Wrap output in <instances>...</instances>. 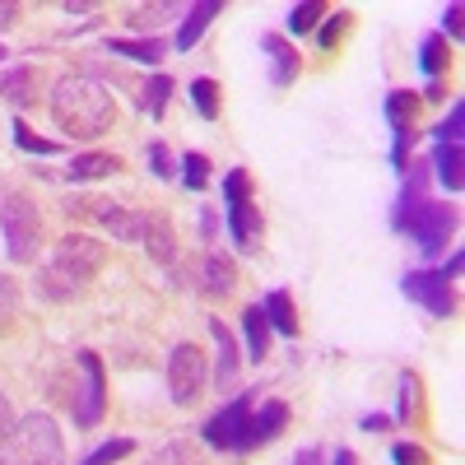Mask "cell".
Returning <instances> with one entry per match:
<instances>
[{
    "instance_id": "cell-1",
    "label": "cell",
    "mask_w": 465,
    "mask_h": 465,
    "mask_svg": "<svg viewBox=\"0 0 465 465\" xmlns=\"http://www.w3.org/2000/svg\"><path fill=\"white\" fill-rule=\"evenodd\" d=\"M47 107H52V122L74 135V140H94V135H107L112 122H116V98L112 89L89 70H65L61 80L52 84L47 94Z\"/></svg>"
},
{
    "instance_id": "cell-2",
    "label": "cell",
    "mask_w": 465,
    "mask_h": 465,
    "mask_svg": "<svg viewBox=\"0 0 465 465\" xmlns=\"http://www.w3.org/2000/svg\"><path fill=\"white\" fill-rule=\"evenodd\" d=\"M103 261H107V242L89 238V232H65V238L47 252V261L37 265V293L47 302L80 298L103 270Z\"/></svg>"
},
{
    "instance_id": "cell-3",
    "label": "cell",
    "mask_w": 465,
    "mask_h": 465,
    "mask_svg": "<svg viewBox=\"0 0 465 465\" xmlns=\"http://www.w3.org/2000/svg\"><path fill=\"white\" fill-rule=\"evenodd\" d=\"M0 465H65V438L56 419L43 410L15 419L5 447H0Z\"/></svg>"
},
{
    "instance_id": "cell-4",
    "label": "cell",
    "mask_w": 465,
    "mask_h": 465,
    "mask_svg": "<svg viewBox=\"0 0 465 465\" xmlns=\"http://www.w3.org/2000/svg\"><path fill=\"white\" fill-rule=\"evenodd\" d=\"M0 238H5V256L15 265L37 261V247H43V214H37L28 191H5V196H0Z\"/></svg>"
},
{
    "instance_id": "cell-5",
    "label": "cell",
    "mask_w": 465,
    "mask_h": 465,
    "mask_svg": "<svg viewBox=\"0 0 465 465\" xmlns=\"http://www.w3.org/2000/svg\"><path fill=\"white\" fill-rule=\"evenodd\" d=\"M223 219H228L232 247H238V252H261L265 219H261V205L252 201V177H247V168H228V173H223Z\"/></svg>"
},
{
    "instance_id": "cell-6",
    "label": "cell",
    "mask_w": 465,
    "mask_h": 465,
    "mask_svg": "<svg viewBox=\"0 0 465 465\" xmlns=\"http://www.w3.org/2000/svg\"><path fill=\"white\" fill-rule=\"evenodd\" d=\"M456 223H460V214H456V205H438V201H423L419 210H410L401 223H396V232H405V238L423 252V256H442L447 252V242L456 238Z\"/></svg>"
},
{
    "instance_id": "cell-7",
    "label": "cell",
    "mask_w": 465,
    "mask_h": 465,
    "mask_svg": "<svg viewBox=\"0 0 465 465\" xmlns=\"http://www.w3.org/2000/svg\"><path fill=\"white\" fill-rule=\"evenodd\" d=\"M460 275V252H451V261L442 270H410V275L401 280L405 298H414L423 312H429L433 322H447L456 312V293H451V280Z\"/></svg>"
},
{
    "instance_id": "cell-8",
    "label": "cell",
    "mask_w": 465,
    "mask_h": 465,
    "mask_svg": "<svg viewBox=\"0 0 465 465\" xmlns=\"http://www.w3.org/2000/svg\"><path fill=\"white\" fill-rule=\"evenodd\" d=\"M205 381H210V363L201 354V344L196 340L173 344V354H168V396H173V405H182V410L196 405Z\"/></svg>"
},
{
    "instance_id": "cell-9",
    "label": "cell",
    "mask_w": 465,
    "mask_h": 465,
    "mask_svg": "<svg viewBox=\"0 0 465 465\" xmlns=\"http://www.w3.org/2000/svg\"><path fill=\"white\" fill-rule=\"evenodd\" d=\"M74 368L84 372L80 391H74V401H70L74 429H98L103 414H107V377H103V359L94 354V349H80V354H74Z\"/></svg>"
},
{
    "instance_id": "cell-10",
    "label": "cell",
    "mask_w": 465,
    "mask_h": 465,
    "mask_svg": "<svg viewBox=\"0 0 465 465\" xmlns=\"http://www.w3.org/2000/svg\"><path fill=\"white\" fill-rule=\"evenodd\" d=\"M65 214H70V219H94L98 228L112 232L116 242H144V228H149V214L126 210V205H112V201H94V196L70 201Z\"/></svg>"
},
{
    "instance_id": "cell-11",
    "label": "cell",
    "mask_w": 465,
    "mask_h": 465,
    "mask_svg": "<svg viewBox=\"0 0 465 465\" xmlns=\"http://www.w3.org/2000/svg\"><path fill=\"white\" fill-rule=\"evenodd\" d=\"M252 405H256L252 391L232 396L228 405H219V410L201 423L205 447H214V451H238V456H242V433H247V414H252Z\"/></svg>"
},
{
    "instance_id": "cell-12",
    "label": "cell",
    "mask_w": 465,
    "mask_h": 465,
    "mask_svg": "<svg viewBox=\"0 0 465 465\" xmlns=\"http://www.w3.org/2000/svg\"><path fill=\"white\" fill-rule=\"evenodd\" d=\"M186 270H191V280H196V289L205 298H228L232 284H238V265H232V256H223L219 247H205V256Z\"/></svg>"
},
{
    "instance_id": "cell-13",
    "label": "cell",
    "mask_w": 465,
    "mask_h": 465,
    "mask_svg": "<svg viewBox=\"0 0 465 465\" xmlns=\"http://www.w3.org/2000/svg\"><path fill=\"white\" fill-rule=\"evenodd\" d=\"M289 429V405L284 401H261L247 414V433H242V451H256L265 442H275Z\"/></svg>"
},
{
    "instance_id": "cell-14",
    "label": "cell",
    "mask_w": 465,
    "mask_h": 465,
    "mask_svg": "<svg viewBox=\"0 0 465 465\" xmlns=\"http://www.w3.org/2000/svg\"><path fill=\"white\" fill-rule=\"evenodd\" d=\"M261 52L270 56V84L289 89L298 80V52L284 33H261Z\"/></svg>"
},
{
    "instance_id": "cell-15",
    "label": "cell",
    "mask_w": 465,
    "mask_h": 465,
    "mask_svg": "<svg viewBox=\"0 0 465 465\" xmlns=\"http://www.w3.org/2000/svg\"><path fill=\"white\" fill-rule=\"evenodd\" d=\"M219 15H223V0H196V5H186V19H182V28H177V52L196 47L201 33H205Z\"/></svg>"
},
{
    "instance_id": "cell-16",
    "label": "cell",
    "mask_w": 465,
    "mask_h": 465,
    "mask_svg": "<svg viewBox=\"0 0 465 465\" xmlns=\"http://www.w3.org/2000/svg\"><path fill=\"white\" fill-rule=\"evenodd\" d=\"M210 335H214V381L219 391L238 377V335H232L219 317H210Z\"/></svg>"
},
{
    "instance_id": "cell-17",
    "label": "cell",
    "mask_w": 465,
    "mask_h": 465,
    "mask_svg": "<svg viewBox=\"0 0 465 465\" xmlns=\"http://www.w3.org/2000/svg\"><path fill=\"white\" fill-rule=\"evenodd\" d=\"M159 265H177V232L168 223V214H149V228H144V242H140Z\"/></svg>"
},
{
    "instance_id": "cell-18",
    "label": "cell",
    "mask_w": 465,
    "mask_h": 465,
    "mask_svg": "<svg viewBox=\"0 0 465 465\" xmlns=\"http://www.w3.org/2000/svg\"><path fill=\"white\" fill-rule=\"evenodd\" d=\"M33 98H37V70L33 65H10L5 74H0V103L28 107Z\"/></svg>"
},
{
    "instance_id": "cell-19",
    "label": "cell",
    "mask_w": 465,
    "mask_h": 465,
    "mask_svg": "<svg viewBox=\"0 0 465 465\" xmlns=\"http://www.w3.org/2000/svg\"><path fill=\"white\" fill-rule=\"evenodd\" d=\"M405 182H401V201H396V210H391V228L410 214V210H419L423 201V191H429V163H410V173H401Z\"/></svg>"
},
{
    "instance_id": "cell-20",
    "label": "cell",
    "mask_w": 465,
    "mask_h": 465,
    "mask_svg": "<svg viewBox=\"0 0 465 465\" xmlns=\"http://www.w3.org/2000/svg\"><path fill=\"white\" fill-rule=\"evenodd\" d=\"M270 322H265V312H261V302H247L242 307V340H247V359L252 363H261L265 354H270Z\"/></svg>"
},
{
    "instance_id": "cell-21",
    "label": "cell",
    "mask_w": 465,
    "mask_h": 465,
    "mask_svg": "<svg viewBox=\"0 0 465 465\" xmlns=\"http://www.w3.org/2000/svg\"><path fill=\"white\" fill-rule=\"evenodd\" d=\"M112 173H122V159L116 153H80L70 168H65V182H103V177H112Z\"/></svg>"
},
{
    "instance_id": "cell-22",
    "label": "cell",
    "mask_w": 465,
    "mask_h": 465,
    "mask_svg": "<svg viewBox=\"0 0 465 465\" xmlns=\"http://www.w3.org/2000/svg\"><path fill=\"white\" fill-rule=\"evenodd\" d=\"M107 52L112 56H126V61L159 65L163 61V37H107Z\"/></svg>"
},
{
    "instance_id": "cell-23",
    "label": "cell",
    "mask_w": 465,
    "mask_h": 465,
    "mask_svg": "<svg viewBox=\"0 0 465 465\" xmlns=\"http://www.w3.org/2000/svg\"><path fill=\"white\" fill-rule=\"evenodd\" d=\"M261 312H265L270 331H280L284 340H293V335H298V317H293V298H289L284 289H275V293H265V302H261Z\"/></svg>"
},
{
    "instance_id": "cell-24",
    "label": "cell",
    "mask_w": 465,
    "mask_h": 465,
    "mask_svg": "<svg viewBox=\"0 0 465 465\" xmlns=\"http://www.w3.org/2000/svg\"><path fill=\"white\" fill-rule=\"evenodd\" d=\"M429 168H433L429 177H438V182L451 191V196H456V191H460V144H438Z\"/></svg>"
},
{
    "instance_id": "cell-25",
    "label": "cell",
    "mask_w": 465,
    "mask_h": 465,
    "mask_svg": "<svg viewBox=\"0 0 465 465\" xmlns=\"http://www.w3.org/2000/svg\"><path fill=\"white\" fill-rule=\"evenodd\" d=\"M419 70L429 74V84L442 80V70H447V37H442V33H429V37L419 43Z\"/></svg>"
},
{
    "instance_id": "cell-26",
    "label": "cell",
    "mask_w": 465,
    "mask_h": 465,
    "mask_svg": "<svg viewBox=\"0 0 465 465\" xmlns=\"http://www.w3.org/2000/svg\"><path fill=\"white\" fill-rule=\"evenodd\" d=\"M396 391H401V401H396V423H414L419 419V405H423V396H419V372H401V381H396Z\"/></svg>"
},
{
    "instance_id": "cell-27",
    "label": "cell",
    "mask_w": 465,
    "mask_h": 465,
    "mask_svg": "<svg viewBox=\"0 0 465 465\" xmlns=\"http://www.w3.org/2000/svg\"><path fill=\"white\" fill-rule=\"evenodd\" d=\"M168 98H173V80H168V74H153V80L144 84V98H140V107L153 116V122H159V116L168 112Z\"/></svg>"
},
{
    "instance_id": "cell-28",
    "label": "cell",
    "mask_w": 465,
    "mask_h": 465,
    "mask_svg": "<svg viewBox=\"0 0 465 465\" xmlns=\"http://www.w3.org/2000/svg\"><path fill=\"white\" fill-rule=\"evenodd\" d=\"M182 182H186V191H205L210 186V159L201 149H191V153H182Z\"/></svg>"
},
{
    "instance_id": "cell-29",
    "label": "cell",
    "mask_w": 465,
    "mask_h": 465,
    "mask_svg": "<svg viewBox=\"0 0 465 465\" xmlns=\"http://www.w3.org/2000/svg\"><path fill=\"white\" fill-rule=\"evenodd\" d=\"M149 465H201V451L191 447L186 438H173V442H163L159 451H153Z\"/></svg>"
},
{
    "instance_id": "cell-30",
    "label": "cell",
    "mask_w": 465,
    "mask_h": 465,
    "mask_svg": "<svg viewBox=\"0 0 465 465\" xmlns=\"http://www.w3.org/2000/svg\"><path fill=\"white\" fill-rule=\"evenodd\" d=\"M186 94H191V103H196V112L205 116V122H214V116H219V84L201 74V80H191Z\"/></svg>"
},
{
    "instance_id": "cell-31",
    "label": "cell",
    "mask_w": 465,
    "mask_h": 465,
    "mask_svg": "<svg viewBox=\"0 0 465 465\" xmlns=\"http://www.w3.org/2000/svg\"><path fill=\"white\" fill-rule=\"evenodd\" d=\"M414 107H419L414 94L391 89V94H386V122H391V126H410V122H414Z\"/></svg>"
},
{
    "instance_id": "cell-32",
    "label": "cell",
    "mask_w": 465,
    "mask_h": 465,
    "mask_svg": "<svg viewBox=\"0 0 465 465\" xmlns=\"http://www.w3.org/2000/svg\"><path fill=\"white\" fill-rule=\"evenodd\" d=\"M322 19H326V5H322V0H307V5H293V10H289V33H298V37H302V33H312Z\"/></svg>"
},
{
    "instance_id": "cell-33",
    "label": "cell",
    "mask_w": 465,
    "mask_h": 465,
    "mask_svg": "<svg viewBox=\"0 0 465 465\" xmlns=\"http://www.w3.org/2000/svg\"><path fill=\"white\" fill-rule=\"evenodd\" d=\"M135 451V442L131 438H112V442H103V447H94L80 465H116V460H126Z\"/></svg>"
},
{
    "instance_id": "cell-34",
    "label": "cell",
    "mask_w": 465,
    "mask_h": 465,
    "mask_svg": "<svg viewBox=\"0 0 465 465\" xmlns=\"http://www.w3.org/2000/svg\"><path fill=\"white\" fill-rule=\"evenodd\" d=\"M19 307H24V298H19V284H15L10 275H0V331H10V326H15Z\"/></svg>"
},
{
    "instance_id": "cell-35",
    "label": "cell",
    "mask_w": 465,
    "mask_h": 465,
    "mask_svg": "<svg viewBox=\"0 0 465 465\" xmlns=\"http://www.w3.org/2000/svg\"><path fill=\"white\" fill-rule=\"evenodd\" d=\"M173 15H186L182 5H140V10H131V24L140 28V33H149V28H159L163 19H173Z\"/></svg>"
},
{
    "instance_id": "cell-36",
    "label": "cell",
    "mask_w": 465,
    "mask_h": 465,
    "mask_svg": "<svg viewBox=\"0 0 465 465\" xmlns=\"http://www.w3.org/2000/svg\"><path fill=\"white\" fill-rule=\"evenodd\" d=\"M460 126H465V103H451V112L433 126V140L438 144H460Z\"/></svg>"
},
{
    "instance_id": "cell-37",
    "label": "cell",
    "mask_w": 465,
    "mask_h": 465,
    "mask_svg": "<svg viewBox=\"0 0 465 465\" xmlns=\"http://www.w3.org/2000/svg\"><path fill=\"white\" fill-rule=\"evenodd\" d=\"M344 28H349V10H335V15H326V24L317 28V47L322 52H331L340 37H344Z\"/></svg>"
},
{
    "instance_id": "cell-38",
    "label": "cell",
    "mask_w": 465,
    "mask_h": 465,
    "mask_svg": "<svg viewBox=\"0 0 465 465\" xmlns=\"http://www.w3.org/2000/svg\"><path fill=\"white\" fill-rule=\"evenodd\" d=\"M410 144H414V122H410V126H391V168H396V173H405Z\"/></svg>"
},
{
    "instance_id": "cell-39",
    "label": "cell",
    "mask_w": 465,
    "mask_h": 465,
    "mask_svg": "<svg viewBox=\"0 0 465 465\" xmlns=\"http://www.w3.org/2000/svg\"><path fill=\"white\" fill-rule=\"evenodd\" d=\"M10 131H15V144H19L24 153H43V159H47V153H56V144H52V140H43V135H33V131H28L24 122H15Z\"/></svg>"
},
{
    "instance_id": "cell-40",
    "label": "cell",
    "mask_w": 465,
    "mask_h": 465,
    "mask_svg": "<svg viewBox=\"0 0 465 465\" xmlns=\"http://www.w3.org/2000/svg\"><path fill=\"white\" fill-rule=\"evenodd\" d=\"M144 159H149V173L159 177V182H168V177H173V153H168V144H163V140H153Z\"/></svg>"
},
{
    "instance_id": "cell-41",
    "label": "cell",
    "mask_w": 465,
    "mask_h": 465,
    "mask_svg": "<svg viewBox=\"0 0 465 465\" xmlns=\"http://www.w3.org/2000/svg\"><path fill=\"white\" fill-rule=\"evenodd\" d=\"M391 460L396 465H429V451H423L419 442H396L391 447Z\"/></svg>"
},
{
    "instance_id": "cell-42",
    "label": "cell",
    "mask_w": 465,
    "mask_h": 465,
    "mask_svg": "<svg viewBox=\"0 0 465 465\" xmlns=\"http://www.w3.org/2000/svg\"><path fill=\"white\" fill-rule=\"evenodd\" d=\"M15 405H10V396L5 391H0V447H5V438H10V429H15Z\"/></svg>"
},
{
    "instance_id": "cell-43",
    "label": "cell",
    "mask_w": 465,
    "mask_h": 465,
    "mask_svg": "<svg viewBox=\"0 0 465 465\" xmlns=\"http://www.w3.org/2000/svg\"><path fill=\"white\" fill-rule=\"evenodd\" d=\"M442 37H451V43L460 37V5H447L442 10Z\"/></svg>"
},
{
    "instance_id": "cell-44",
    "label": "cell",
    "mask_w": 465,
    "mask_h": 465,
    "mask_svg": "<svg viewBox=\"0 0 465 465\" xmlns=\"http://www.w3.org/2000/svg\"><path fill=\"white\" fill-rule=\"evenodd\" d=\"M214 232H219V214L205 205V214H201V238H205V242H214Z\"/></svg>"
},
{
    "instance_id": "cell-45",
    "label": "cell",
    "mask_w": 465,
    "mask_h": 465,
    "mask_svg": "<svg viewBox=\"0 0 465 465\" xmlns=\"http://www.w3.org/2000/svg\"><path fill=\"white\" fill-rule=\"evenodd\" d=\"M322 460H326V451H322V447H302V451L293 456V465H322Z\"/></svg>"
},
{
    "instance_id": "cell-46",
    "label": "cell",
    "mask_w": 465,
    "mask_h": 465,
    "mask_svg": "<svg viewBox=\"0 0 465 465\" xmlns=\"http://www.w3.org/2000/svg\"><path fill=\"white\" fill-rule=\"evenodd\" d=\"M386 423H391V419H386V414H363V423H359V429H363V433H381Z\"/></svg>"
},
{
    "instance_id": "cell-47",
    "label": "cell",
    "mask_w": 465,
    "mask_h": 465,
    "mask_svg": "<svg viewBox=\"0 0 465 465\" xmlns=\"http://www.w3.org/2000/svg\"><path fill=\"white\" fill-rule=\"evenodd\" d=\"M331 465H359V456L349 451V447H335V456H331Z\"/></svg>"
},
{
    "instance_id": "cell-48",
    "label": "cell",
    "mask_w": 465,
    "mask_h": 465,
    "mask_svg": "<svg viewBox=\"0 0 465 465\" xmlns=\"http://www.w3.org/2000/svg\"><path fill=\"white\" fill-rule=\"evenodd\" d=\"M15 19H19V5H0V33H5Z\"/></svg>"
},
{
    "instance_id": "cell-49",
    "label": "cell",
    "mask_w": 465,
    "mask_h": 465,
    "mask_svg": "<svg viewBox=\"0 0 465 465\" xmlns=\"http://www.w3.org/2000/svg\"><path fill=\"white\" fill-rule=\"evenodd\" d=\"M5 56H10V52H5V47H0V61H5Z\"/></svg>"
}]
</instances>
